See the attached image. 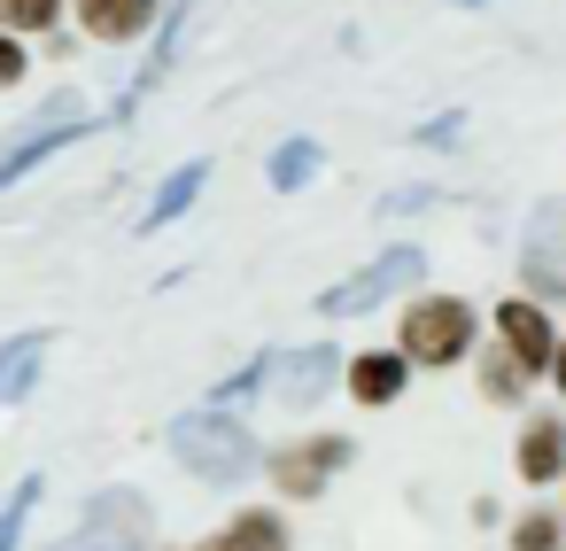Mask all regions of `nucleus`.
Returning a JSON list of instances; mask_svg holds the SVG:
<instances>
[{"label": "nucleus", "instance_id": "a211bd4d", "mask_svg": "<svg viewBox=\"0 0 566 551\" xmlns=\"http://www.w3.org/2000/svg\"><path fill=\"white\" fill-rule=\"evenodd\" d=\"M63 17V0H0V24L9 32H48Z\"/></svg>", "mask_w": 566, "mask_h": 551}, {"label": "nucleus", "instance_id": "6e6552de", "mask_svg": "<svg viewBox=\"0 0 566 551\" xmlns=\"http://www.w3.org/2000/svg\"><path fill=\"white\" fill-rule=\"evenodd\" d=\"M496 342H504V357H512L520 373H543V365H551V350H558V334H551L543 303H527V295L496 303Z\"/></svg>", "mask_w": 566, "mask_h": 551}, {"label": "nucleus", "instance_id": "20e7f679", "mask_svg": "<svg viewBox=\"0 0 566 551\" xmlns=\"http://www.w3.org/2000/svg\"><path fill=\"white\" fill-rule=\"evenodd\" d=\"M148 536H156V505L133 497V489H102L86 505V520L48 551H148Z\"/></svg>", "mask_w": 566, "mask_h": 551}, {"label": "nucleus", "instance_id": "423d86ee", "mask_svg": "<svg viewBox=\"0 0 566 551\" xmlns=\"http://www.w3.org/2000/svg\"><path fill=\"white\" fill-rule=\"evenodd\" d=\"M334 466H349V435H303V443H287V450L272 458V481H280L287 497H318Z\"/></svg>", "mask_w": 566, "mask_h": 551}, {"label": "nucleus", "instance_id": "aec40b11", "mask_svg": "<svg viewBox=\"0 0 566 551\" xmlns=\"http://www.w3.org/2000/svg\"><path fill=\"white\" fill-rule=\"evenodd\" d=\"M458 133H465V117H458V110H442V117H427L411 141H419V148H442V141H458Z\"/></svg>", "mask_w": 566, "mask_h": 551}, {"label": "nucleus", "instance_id": "f3484780", "mask_svg": "<svg viewBox=\"0 0 566 551\" xmlns=\"http://www.w3.org/2000/svg\"><path fill=\"white\" fill-rule=\"evenodd\" d=\"M32 505H40V474H32V481H17V489H9V505H0V551H17V536H24V520H32Z\"/></svg>", "mask_w": 566, "mask_h": 551}, {"label": "nucleus", "instance_id": "412c9836", "mask_svg": "<svg viewBox=\"0 0 566 551\" xmlns=\"http://www.w3.org/2000/svg\"><path fill=\"white\" fill-rule=\"evenodd\" d=\"M272 357H280V350H272ZM272 357H256V365L226 373V388H218V396H249V388H264V381H272Z\"/></svg>", "mask_w": 566, "mask_h": 551}, {"label": "nucleus", "instance_id": "6ab92c4d", "mask_svg": "<svg viewBox=\"0 0 566 551\" xmlns=\"http://www.w3.org/2000/svg\"><path fill=\"white\" fill-rule=\"evenodd\" d=\"M551 536H558V520H551V512H527V520L512 528V551H558Z\"/></svg>", "mask_w": 566, "mask_h": 551}, {"label": "nucleus", "instance_id": "b1692460", "mask_svg": "<svg viewBox=\"0 0 566 551\" xmlns=\"http://www.w3.org/2000/svg\"><path fill=\"white\" fill-rule=\"evenodd\" d=\"M551 373H558V388H566V342H558V350H551Z\"/></svg>", "mask_w": 566, "mask_h": 551}, {"label": "nucleus", "instance_id": "7ed1b4c3", "mask_svg": "<svg viewBox=\"0 0 566 551\" xmlns=\"http://www.w3.org/2000/svg\"><path fill=\"white\" fill-rule=\"evenodd\" d=\"M465 350H473V311L458 295H419L403 311V342H396L403 365H458Z\"/></svg>", "mask_w": 566, "mask_h": 551}, {"label": "nucleus", "instance_id": "2eb2a0df", "mask_svg": "<svg viewBox=\"0 0 566 551\" xmlns=\"http://www.w3.org/2000/svg\"><path fill=\"white\" fill-rule=\"evenodd\" d=\"M326 381H334V350H326V342H318V350H287V373H280L287 404H318Z\"/></svg>", "mask_w": 566, "mask_h": 551}, {"label": "nucleus", "instance_id": "ddd939ff", "mask_svg": "<svg viewBox=\"0 0 566 551\" xmlns=\"http://www.w3.org/2000/svg\"><path fill=\"white\" fill-rule=\"evenodd\" d=\"M264 171H272V187H280V195H303V187L326 171V148H318L311 133H295V141H280V148H272V164H264Z\"/></svg>", "mask_w": 566, "mask_h": 551}, {"label": "nucleus", "instance_id": "4468645a", "mask_svg": "<svg viewBox=\"0 0 566 551\" xmlns=\"http://www.w3.org/2000/svg\"><path fill=\"white\" fill-rule=\"evenodd\" d=\"M78 17H86L94 40H133V32H148L156 0H78Z\"/></svg>", "mask_w": 566, "mask_h": 551}, {"label": "nucleus", "instance_id": "0eeeda50", "mask_svg": "<svg viewBox=\"0 0 566 551\" xmlns=\"http://www.w3.org/2000/svg\"><path fill=\"white\" fill-rule=\"evenodd\" d=\"M71 110H78V102H48V117H40L24 141H9V148H0V187H17L32 164H48L55 148H71V141L86 133V117H71Z\"/></svg>", "mask_w": 566, "mask_h": 551}, {"label": "nucleus", "instance_id": "9b49d317", "mask_svg": "<svg viewBox=\"0 0 566 551\" xmlns=\"http://www.w3.org/2000/svg\"><path fill=\"white\" fill-rule=\"evenodd\" d=\"M403 381H411V365H403L396 350H373V357L349 365V396H357V404H396Z\"/></svg>", "mask_w": 566, "mask_h": 551}, {"label": "nucleus", "instance_id": "9d476101", "mask_svg": "<svg viewBox=\"0 0 566 551\" xmlns=\"http://www.w3.org/2000/svg\"><path fill=\"white\" fill-rule=\"evenodd\" d=\"M202 187H210V164H202V156H195V164H179V171H171V179L156 187V202H148L140 233H164V226H171L179 210H195V195H202Z\"/></svg>", "mask_w": 566, "mask_h": 551}, {"label": "nucleus", "instance_id": "393cba45", "mask_svg": "<svg viewBox=\"0 0 566 551\" xmlns=\"http://www.w3.org/2000/svg\"><path fill=\"white\" fill-rule=\"evenodd\" d=\"M458 9H481V0H458Z\"/></svg>", "mask_w": 566, "mask_h": 551}, {"label": "nucleus", "instance_id": "1a4fd4ad", "mask_svg": "<svg viewBox=\"0 0 566 551\" xmlns=\"http://www.w3.org/2000/svg\"><path fill=\"white\" fill-rule=\"evenodd\" d=\"M48 350H55V334H17V342H0V404L32 396V381H40Z\"/></svg>", "mask_w": 566, "mask_h": 551}, {"label": "nucleus", "instance_id": "f257e3e1", "mask_svg": "<svg viewBox=\"0 0 566 551\" xmlns=\"http://www.w3.org/2000/svg\"><path fill=\"white\" fill-rule=\"evenodd\" d=\"M164 443H171L179 466H195V481H241V474L256 466V435H249L233 412H218V404L179 412V419L164 427Z\"/></svg>", "mask_w": 566, "mask_h": 551}, {"label": "nucleus", "instance_id": "f03ea898", "mask_svg": "<svg viewBox=\"0 0 566 551\" xmlns=\"http://www.w3.org/2000/svg\"><path fill=\"white\" fill-rule=\"evenodd\" d=\"M419 280H427L419 241H396V249H380L365 272H349L342 288H326V295H318V319H365V311H380L388 295H403V288H419Z\"/></svg>", "mask_w": 566, "mask_h": 551}, {"label": "nucleus", "instance_id": "f8f14e48", "mask_svg": "<svg viewBox=\"0 0 566 551\" xmlns=\"http://www.w3.org/2000/svg\"><path fill=\"white\" fill-rule=\"evenodd\" d=\"M566 474V419H535L520 435V481H558Z\"/></svg>", "mask_w": 566, "mask_h": 551}, {"label": "nucleus", "instance_id": "5701e85b", "mask_svg": "<svg viewBox=\"0 0 566 551\" xmlns=\"http://www.w3.org/2000/svg\"><path fill=\"white\" fill-rule=\"evenodd\" d=\"M17 79H24V48L0 32V86H17Z\"/></svg>", "mask_w": 566, "mask_h": 551}, {"label": "nucleus", "instance_id": "dca6fc26", "mask_svg": "<svg viewBox=\"0 0 566 551\" xmlns=\"http://www.w3.org/2000/svg\"><path fill=\"white\" fill-rule=\"evenodd\" d=\"M195 551H280V520L272 512H241L218 543H195Z\"/></svg>", "mask_w": 566, "mask_h": 551}, {"label": "nucleus", "instance_id": "4be33fe9", "mask_svg": "<svg viewBox=\"0 0 566 551\" xmlns=\"http://www.w3.org/2000/svg\"><path fill=\"white\" fill-rule=\"evenodd\" d=\"M520 388H527V373H520L512 357H496V365H489V396H504V404H512Z\"/></svg>", "mask_w": 566, "mask_h": 551}, {"label": "nucleus", "instance_id": "39448f33", "mask_svg": "<svg viewBox=\"0 0 566 551\" xmlns=\"http://www.w3.org/2000/svg\"><path fill=\"white\" fill-rule=\"evenodd\" d=\"M520 272L535 295H566V195H543L520 233Z\"/></svg>", "mask_w": 566, "mask_h": 551}]
</instances>
